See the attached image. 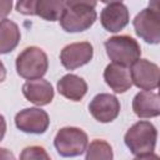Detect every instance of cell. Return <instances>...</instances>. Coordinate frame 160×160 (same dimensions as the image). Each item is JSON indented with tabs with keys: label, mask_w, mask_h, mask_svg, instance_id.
I'll return each instance as SVG.
<instances>
[{
	"label": "cell",
	"mask_w": 160,
	"mask_h": 160,
	"mask_svg": "<svg viewBox=\"0 0 160 160\" xmlns=\"http://www.w3.org/2000/svg\"><path fill=\"white\" fill-rule=\"evenodd\" d=\"M125 145L136 159H158L154 155L158 130L150 121L135 122L124 136Z\"/></svg>",
	"instance_id": "obj_1"
},
{
	"label": "cell",
	"mask_w": 160,
	"mask_h": 160,
	"mask_svg": "<svg viewBox=\"0 0 160 160\" xmlns=\"http://www.w3.org/2000/svg\"><path fill=\"white\" fill-rule=\"evenodd\" d=\"M15 66L18 74L26 80L42 78L49 68L48 55L38 46H29L18 55Z\"/></svg>",
	"instance_id": "obj_2"
},
{
	"label": "cell",
	"mask_w": 160,
	"mask_h": 160,
	"mask_svg": "<svg viewBox=\"0 0 160 160\" xmlns=\"http://www.w3.org/2000/svg\"><path fill=\"white\" fill-rule=\"evenodd\" d=\"M105 49L109 59L122 66H131L141 55L138 41L128 35H118L108 39L105 41Z\"/></svg>",
	"instance_id": "obj_3"
},
{
	"label": "cell",
	"mask_w": 160,
	"mask_h": 160,
	"mask_svg": "<svg viewBox=\"0 0 160 160\" xmlns=\"http://www.w3.org/2000/svg\"><path fill=\"white\" fill-rule=\"evenodd\" d=\"M134 29L139 38L149 44L160 41V11L158 0H152L149 8L141 10L134 19Z\"/></svg>",
	"instance_id": "obj_4"
},
{
	"label": "cell",
	"mask_w": 160,
	"mask_h": 160,
	"mask_svg": "<svg viewBox=\"0 0 160 160\" xmlns=\"http://www.w3.org/2000/svg\"><path fill=\"white\" fill-rule=\"evenodd\" d=\"M89 144L88 135L84 130L74 126L61 128L55 139L54 145L56 151L61 156H79L81 155Z\"/></svg>",
	"instance_id": "obj_5"
},
{
	"label": "cell",
	"mask_w": 160,
	"mask_h": 160,
	"mask_svg": "<svg viewBox=\"0 0 160 160\" xmlns=\"http://www.w3.org/2000/svg\"><path fill=\"white\" fill-rule=\"evenodd\" d=\"M95 20H96L95 8L76 5V6H66L59 21L65 31L80 32L92 26Z\"/></svg>",
	"instance_id": "obj_6"
},
{
	"label": "cell",
	"mask_w": 160,
	"mask_h": 160,
	"mask_svg": "<svg viewBox=\"0 0 160 160\" xmlns=\"http://www.w3.org/2000/svg\"><path fill=\"white\" fill-rule=\"evenodd\" d=\"M50 124L49 115L39 108H28L15 115L16 128L26 134H44Z\"/></svg>",
	"instance_id": "obj_7"
},
{
	"label": "cell",
	"mask_w": 160,
	"mask_h": 160,
	"mask_svg": "<svg viewBox=\"0 0 160 160\" xmlns=\"http://www.w3.org/2000/svg\"><path fill=\"white\" fill-rule=\"evenodd\" d=\"M131 81L141 90H154L159 86V66L146 59H138L130 69Z\"/></svg>",
	"instance_id": "obj_8"
},
{
	"label": "cell",
	"mask_w": 160,
	"mask_h": 160,
	"mask_svg": "<svg viewBox=\"0 0 160 160\" xmlns=\"http://www.w3.org/2000/svg\"><path fill=\"white\" fill-rule=\"evenodd\" d=\"M89 111L99 122H111L120 114V101L111 94H98L89 104Z\"/></svg>",
	"instance_id": "obj_9"
},
{
	"label": "cell",
	"mask_w": 160,
	"mask_h": 160,
	"mask_svg": "<svg viewBox=\"0 0 160 160\" xmlns=\"http://www.w3.org/2000/svg\"><path fill=\"white\" fill-rule=\"evenodd\" d=\"M94 49L92 45L88 41L82 42H74L70 45H66L61 52H60V60L65 69L68 70H75L88 62L92 59Z\"/></svg>",
	"instance_id": "obj_10"
},
{
	"label": "cell",
	"mask_w": 160,
	"mask_h": 160,
	"mask_svg": "<svg viewBox=\"0 0 160 160\" xmlns=\"http://www.w3.org/2000/svg\"><path fill=\"white\" fill-rule=\"evenodd\" d=\"M129 10L121 2L109 4L102 9L100 21L102 28L109 32H118L129 24Z\"/></svg>",
	"instance_id": "obj_11"
},
{
	"label": "cell",
	"mask_w": 160,
	"mask_h": 160,
	"mask_svg": "<svg viewBox=\"0 0 160 160\" xmlns=\"http://www.w3.org/2000/svg\"><path fill=\"white\" fill-rule=\"evenodd\" d=\"M22 94L30 102L42 106L48 105L54 99L52 85L45 79H31L22 85Z\"/></svg>",
	"instance_id": "obj_12"
},
{
	"label": "cell",
	"mask_w": 160,
	"mask_h": 160,
	"mask_svg": "<svg viewBox=\"0 0 160 160\" xmlns=\"http://www.w3.org/2000/svg\"><path fill=\"white\" fill-rule=\"evenodd\" d=\"M104 79L110 89L116 94L128 91L132 85L130 70L128 69V66H122L115 62H111L105 68Z\"/></svg>",
	"instance_id": "obj_13"
},
{
	"label": "cell",
	"mask_w": 160,
	"mask_h": 160,
	"mask_svg": "<svg viewBox=\"0 0 160 160\" xmlns=\"http://www.w3.org/2000/svg\"><path fill=\"white\" fill-rule=\"evenodd\" d=\"M132 110L139 118H155L160 115V99L158 92L142 90L132 100Z\"/></svg>",
	"instance_id": "obj_14"
},
{
	"label": "cell",
	"mask_w": 160,
	"mask_h": 160,
	"mask_svg": "<svg viewBox=\"0 0 160 160\" xmlns=\"http://www.w3.org/2000/svg\"><path fill=\"white\" fill-rule=\"evenodd\" d=\"M58 91L64 98L72 100V101H80L85 94L88 92V84L86 81L74 74H68L62 76L58 81Z\"/></svg>",
	"instance_id": "obj_15"
},
{
	"label": "cell",
	"mask_w": 160,
	"mask_h": 160,
	"mask_svg": "<svg viewBox=\"0 0 160 160\" xmlns=\"http://www.w3.org/2000/svg\"><path fill=\"white\" fill-rule=\"evenodd\" d=\"M20 41L19 26L9 20H0V54H8L12 51Z\"/></svg>",
	"instance_id": "obj_16"
},
{
	"label": "cell",
	"mask_w": 160,
	"mask_h": 160,
	"mask_svg": "<svg viewBox=\"0 0 160 160\" xmlns=\"http://www.w3.org/2000/svg\"><path fill=\"white\" fill-rule=\"evenodd\" d=\"M65 8L66 0H36L34 15L48 21H58L60 20Z\"/></svg>",
	"instance_id": "obj_17"
},
{
	"label": "cell",
	"mask_w": 160,
	"mask_h": 160,
	"mask_svg": "<svg viewBox=\"0 0 160 160\" xmlns=\"http://www.w3.org/2000/svg\"><path fill=\"white\" fill-rule=\"evenodd\" d=\"M86 160H98V159H104V160H111L114 158L112 149L109 142L105 140L95 139L86 146Z\"/></svg>",
	"instance_id": "obj_18"
},
{
	"label": "cell",
	"mask_w": 160,
	"mask_h": 160,
	"mask_svg": "<svg viewBox=\"0 0 160 160\" xmlns=\"http://www.w3.org/2000/svg\"><path fill=\"white\" fill-rule=\"evenodd\" d=\"M20 159H22V160H26V159H46V160H49L50 156L42 146L32 145V146H28L22 150Z\"/></svg>",
	"instance_id": "obj_19"
},
{
	"label": "cell",
	"mask_w": 160,
	"mask_h": 160,
	"mask_svg": "<svg viewBox=\"0 0 160 160\" xmlns=\"http://www.w3.org/2000/svg\"><path fill=\"white\" fill-rule=\"evenodd\" d=\"M35 2L36 0H18L15 8L22 15H34Z\"/></svg>",
	"instance_id": "obj_20"
},
{
	"label": "cell",
	"mask_w": 160,
	"mask_h": 160,
	"mask_svg": "<svg viewBox=\"0 0 160 160\" xmlns=\"http://www.w3.org/2000/svg\"><path fill=\"white\" fill-rule=\"evenodd\" d=\"M12 10V0H0V19L6 18Z\"/></svg>",
	"instance_id": "obj_21"
},
{
	"label": "cell",
	"mask_w": 160,
	"mask_h": 160,
	"mask_svg": "<svg viewBox=\"0 0 160 160\" xmlns=\"http://www.w3.org/2000/svg\"><path fill=\"white\" fill-rule=\"evenodd\" d=\"M98 0H66V6H76V5H85L90 8H95Z\"/></svg>",
	"instance_id": "obj_22"
},
{
	"label": "cell",
	"mask_w": 160,
	"mask_h": 160,
	"mask_svg": "<svg viewBox=\"0 0 160 160\" xmlns=\"http://www.w3.org/2000/svg\"><path fill=\"white\" fill-rule=\"evenodd\" d=\"M5 131H6V121H5V118L0 114V141L5 135Z\"/></svg>",
	"instance_id": "obj_23"
},
{
	"label": "cell",
	"mask_w": 160,
	"mask_h": 160,
	"mask_svg": "<svg viewBox=\"0 0 160 160\" xmlns=\"http://www.w3.org/2000/svg\"><path fill=\"white\" fill-rule=\"evenodd\" d=\"M1 158H6V159H10V158H11V159H14L15 156H14L10 151H8L6 149H0V159H1Z\"/></svg>",
	"instance_id": "obj_24"
},
{
	"label": "cell",
	"mask_w": 160,
	"mask_h": 160,
	"mask_svg": "<svg viewBox=\"0 0 160 160\" xmlns=\"http://www.w3.org/2000/svg\"><path fill=\"white\" fill-rule=\"evenodd\" d=\"M5 78H6V69H5L4 64H2V62H1V60H0V82H1V81H4V80H5Z\"/></svg>",
	"instance_id": "obj_25"
},
{
	"label": "cell",
	"mask_w": 160,
	"mask_h": 160,
	"mask_svg": "<svg viewBox=\"0 0 160 160\" xmlns=\"http://www.w3.org/2000/svg\"><path fill=\"white\" fill-rule=\"evenodd\" d=\"M100 1L105 4H114V2H121L122 0H100Z\"/></svg>",
	"instance_id": "obj_26"
}]
</instances>
